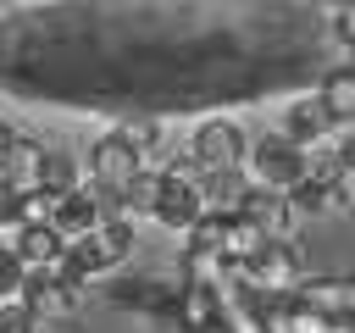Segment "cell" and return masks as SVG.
<instances>
[{"label":"cell","instance_id":"ac0fdd59","mask_svg":"<svg viewBox=\"0 0 355 333\" xmlns=\"http://www.w3.org/2000/svg\"><path fill=\"white\" fill-rule=\"evenodd\" d=\"M22 294H28V272H22L17 250H11V244H0V305H17Z\"/></svg>","mask_w":355,"mask_h":333},{"label":"cell","instance_id":"603a6c76","mask_svg":"<svg viewBox=\"0 0 355 333\" xmlns=\"http://www.w3.org/2000/svg\"><path fill=\"white\" fill-rule=\"evenodd\" d=\"M333 155H338V172H344V178L355 183V133H344V139L333 144Z\"/></svg>","mask_w":355,"mask_h":333},{"label":"cell","instance_id":"cb8c5ba5","mask_svg":"<svg viewBox=\"0 0 355 333\" xmlns=\"http://www.w3.org/2000/svg\"><path fill=\"white\" fill-rule=\"evenodd\" d=\"M322 333H355V316H333V322H327Z\"/></svg>","mask_w":355,"mask_h":333},{"label":"cell","instance_id":"44dd1931","mask_svg":"<svg viewBox=\"0 0 355 333\" xmlns=\"http://www.w3.org/2000/svg\"><path fill=\"white\" fill-rule=\"evenodd\" d=\"M0 228H11V233H22V194L0 178Z\"/></svg>","mask_w":355,"mask_h":333},{"label":"cell","instance_id":"d6986e66","mask_svg":"<svg viewBox=\"0 0 355 333\" xmlns=\"http://www.w3.org/2000/svg\"><path fill=\"white\" fill-rule=\"evenodd\" d=\"M44 189H50V194H72V189H83V178H78V166H72V155H67V150H50Z\"/></svg>","mask_w":355,"mask_h":333},{"label":"cell","instance_id":"52a82bcc","mask_svg":"<svg viewBox=\"0 0 355 333\" xmlns=\"http://www.w3.org/2000/svg\"><path fill=\"white\" fill-rule=\"evenodd\" d=\"M333 128H338V122L327 117V105H322L316 94H305V100H294V105L283 111V128H277V133L294 139V144L311 155V150H322V144L333 139Z\"/></svg>","mask_w":355,"mask_h":333},{"label":"cell","instance_id":"2e32d148","mask_svg":"<svg viewBox=\"0 0 355 333\" xmlns=\"http://www.w3.org/2000/svg\"><path fill=\"white\" fill-rule=\"evenodd\" d=\"M161 183H166V172H139L128 189H122V216L133 222V216H155V205H161Z\"/></svg>","mask_w":355,"mask_h":333},{"label":"cell","instance_id":"5b68a950","mask_svg":"<svg viewBox=\"0 0 355 333\" xmlns=\"http://www.w3.org/2000/svg\"><path fill=\"white\" fill-rule=\"evenodd\" d=\"M205 178H172L161 183V205H155V222L172 228V233H194V222L205 216V194H200Z\"/></svg>","mask_w":355,"mask_h":333},{"label":"cell","instance_id":"8992f818","mask_svg":"<svg viewBox=\"0 0 355 333\" xmlns=\"http://www.w3.org/2000/svg\"><path fill=\"white\" fill-rule=\"evenodd\" d=\"M111 305H128V311H144V316L178 327V289H166L161 278H122V283H111Z\"/></svg>","mask_w":355,"mask_h":333},{"label":"cell","instance_id":"9c48e42d","mask_svg":"<svg viewBox=\"0 0 355 333\" xmlns=\"http://www.w3.org/2000/svg\"><path fill=\"white\" fill-rule=\"evenodd\" d=\"M239 216H250L272 244H288L294 239V222H300V211L288 205V194H266V189H250V200H244Z\"/></svg>","mask_w":355,"mask_h":333},{"label":"cell","instance_id":"ba28073f","mask_svg":"<svg viewBox=\"0 0 355 333\" xmlns=\"http://www.w3.org/2000/svg\"><path fill=\"white\" fill-rule=\"evenodd\" d=\"M44 166H50V144L17 133V144H11L6 161H0V178H6L17 194H33V189H44Z\"/></svg>","mask_w":355,"mask_h":333},{"label":"cell","instance_id":"277c9868","mask_svg":"<svg viewBox=\"0 0 355 333\" xmlns=\"http://www.w3.org/2000/svg\"><path fill=\"white\" fill-rule=\"evenodd\" d=\"M139 172H144V161H139V150H133L116 128L89 144V183H94V189H105V194L122 200V189H128Z\"/></svg>","mask_w":355,"mask_h":333},{"label":"cell","instance_id":"7c38bea8","mask_svg":"<svg viewBox=\"0 0 355 333\" xmlns=\"http://www.w3.org/2000/svg\"><path fill=\"white\" fill-rule=\"evenodd\" d=\"M183 283H189V289H211V294H222V289L239 283V272H233L216 250H189V244H183Z\"/></svg>","mask_w":355,"mask_h":333},{"label":"cell","instance_id":"484cf974","mask_svg":"<svg viewBox=\"0 0 355 333\" xmlns=\"http://www.w3.org/2000/svg\"><path fill=\"white\" fill-rule=\"evenodd\" d=\"M0 50H6V33H0Z\"/></svg>","mask_w":355,"mask_h":333},{"label":"cell","instance_id":"d4e9b609","mask_svg":"<svg viewBox=\"0 0 355 333\" xmlns=\"http://www.w3.org/2000/svg\"><path fill=\"white\" fill-rule=\"evenodd\" d=\"M50 333H83V327H78V322H55Z\"/></svg>","mask_w":355,"mask_h":333},{"label":"cell","instance_id":"8fae6325","mask_svg":"<svg viewBox=\"0 0 355 333\" xmlns=\"http://www.w3.org/2000/svg\"><path fill=\"white\" fill-rule=\"evenodd\" d=\"M272 239L250 222V216H227V233H222V261L233 266V272H244V266H255L261 261V250H266Z\"/></svg>","mask_w":355,"mask_h":333},{"label":"cell","instance_id":"4fadbf2b","mask_svg":"<svg viewBox=\"0 0 355 333\" xmlns=\"http://www.w3.org/2000/svg\"><path fill=\"white\" fill-rule=\"evenodd\" d=\"M261 327H266V333H322L327 316H316V311H305L294 294H283V300H261Z\"/></svg>","mask_w":355,"mask_h":333},{"label":"cell","instance_id":"3957f363","mask_svg":"<svg viewBox=\"0 0 355 333\" xmlns=\"http://www.w3.org/2000/svg\"><path fill=\"white\" fill-rule=\"evenodd\" d=\"M128 250H133V222H128V216H116V222H100L89 239L67 244V261H72V272H78V278H100V272L122 266V261H128Z\"/></svg>","mask_w":355,"mask_h":333},{"label":"cell","instance_id":"ffe728a7","mask_svg":"<svg viewBox=\"0 0 355 333\" xmlns=\"http://www.w3.org/2000/svg\"><path fill=\"white\" fill-rule=\"evenodd\" d=\"M222 233H227V216L205 211V216L194 222V233H189V250H216V255H222Z\"/></svg>","mask_w":355,"mask_h":333},{"label":"cell","instance_id":"30bf717a","mask_svg":"<svg viewBox=\"0 0 355 333\" xmlns=\"http://www.w3.org/2000/svg\"><path fill=\"white\" fill-rule=\"evenodd\" d=\"M78 283H28V294H22V305L39 316V322H72V311H78Z\"/></svg>","mask_w":355,"mask_h":333},{"label":"cell","instance_id":"6da1fadb","mask_svg":"<svg viewBox=\"0 0 355 333\" xmlns=\"http://www.w3.org/2000/svg\"><path fill=\"white\" fill-rule=\"evenodd\" d=\"M244 178H250V189L294 194V189L305 183V150H300L294 139H283V133H266V139L250 144V155H244Z\"/></svg>","mask_w":355,"mask_h":333},{"label":"cell","instance_id":"9a60e30c","mask_svg":"<svg viewBox=\"0 0 355 333\" xmlns=\"http://www.w3.org/2000/svg\"><path fill=\"white\" fill-rule=\"evenodd\" d=\"M316 100L327 105V117H333V122H355V61H344V67H333V72L322 78V89H316Z\"/></svg>","mask_w":355,"mask_h":333},{"label":"cell","instance_id":"7a4b0ae2","mask_svg":"<svg viewBox=\"0 0 355 333\" xmlns=\"http://www.w3.org/2000/svg\"><path fill=\"white\" fill-rule=\"evenodd\" d=\"M244 155H250V139L233 117H205L189 139V161L200 166V178H222V172H244Z\"/></svg>","mask_w":355,"mask_h":333},{"label":"cell","instance_id":"e0dca14e","mask_svg":"<svg viewBox=\"0 0 355 333\" xmlns=\"http://www.w3.org/2000/svg\"><path fill=\"white\" fill-rule=\"evenodd\" d=\"M67 194H50V189H33L22 194V228H55V211H61Z\"/></svg>","mask_w":355,"mask_h":333},{"label":"cell","instance_id":"7402d4cb","mask_svg":"<svg viewBox=\"0 0 355 333\" xmlns=\"http://www.w3.org/2000/svg\"><path fill=\"white\" fill-rule=\"evenodd\" d=\"M333 39L355 50V0L349 6H333Z\"/></svg>","mask_w":355,"mask_h":333},{"label":"cell","instance_id":"5bb4252c","mask_svg":"<svg viewBox=\"0 0 355 333\" xmlns=\"http://www.w3.org/2000/svg\"><path fill=\"white\" fill-rule=\"evenodd\" d=\"M294 300L305 305V311H316V316H344V300H349V278H305L300 289H294Z\"/></svg>","mask_w":355,"mask_h":333}]
</instances>
